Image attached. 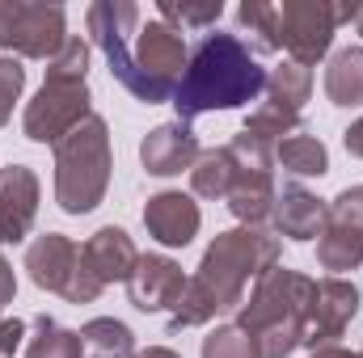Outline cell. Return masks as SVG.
Returning <instances> with one entry per match:
<instances>
[{"instance_id": "obj_32", "label": "cell", "mask_w": 363, "mask_h": 358, "mask_svg": "<svg viewBox=\"0 0 363 358\" xmlns=\"http://www.w3.org/2000/svg\"><path fill=\"white\" fill-rule=\"evenodd\" d=\"M26 342V321L17 316H0V358H13Z\"/></svg>"}, {"instance_id": "obj_10", "label": "cell", "mask_w": 363, "mask_h": 358, "mask_svg": "<svg viewBox=\"0 0 363 358\" xmlns=\"http://www.w3.org/2000/svg\"><path fill=\"white\" fill-rule=\"evenodd\" d=\"M359 304L363 295L351 278H338V274L321 278L317 291H313V304H308V321H304V342L300 346H308V354L325 350V346H338V337L359 316Z\"/></svg>"}, {"instance_id": "obj_22", "label": "cell", "mask_w": 363, "mask_h": 358, "mask_svg": "<svg viewBox=\"0 0 363 358\" xmlns=\"http://www.w3.org/2000/svg\"><path fill=\"white\" fill-rule=\"evenodd\" d=\"M237 185V165L228 156V148H207L199 152L194 169H190V190L199 198H228Z\"/></svg>"}, {"instance_id": "obj_30", "label": "cell", "mask_w": 363, "mask_h": 358, "mask_svg": "<svg viewBox=\"0 0 363 358\" xmlns=\"http://www.w3.org/2000/svg\"><path fill=\"white\" fill-rule=\"evenodd\" d=\"M203 358H262L258 350V342L245 333V329H237V325H216L207 337H203Z\"/></svg>"}, {"instance_id": "obj_12", "label": "cell", "mask_w": 363, "mask_h": 358, "mask_svg": "<svg viewBox=\"0 0 363 358\" xmlns=\"http://www.w3.org/2000/svg\"><path fill=\"white\" fill-rule=\"evenodd\" d=\"M144 228H148V236H152L157 245H165V249H186V245L199 236V228H203V211H199V202H194L190 194H182V190H161V194H152V198L144 202Z\"/></svg>"}, {"instance_id": "obj_24", "label": "cell", "mask_w": 363, "mask_h": 358, "mask_svg": "<svg viewBox=\"0 0 363 358\" xmlns=\"http://www.w3.org/2000/svg\"><path fill=\"white\" fill-rule=\"evenodd\" d=\"M26 358H81V333L51 316H34V337H26Z\"/></svg>"}, {"instance_id": "obj_28", "label": "cell", "mask_w": 363, "mask_h": 358, "mask_svg": "<svg viewBox=\"0 0 363 358\" xmlns=\"http://www.w3.org/2000/svg\"><path fill=\"white\" fill-rule=\"evenodd\" d=\"M245 131H250V135H258V139H267V144H283L287 135H300V114H291V110H283V105L262 101L258 110H250V114H245Z\"/></svg>"}, {"instance_id": "obj_18", "label": "cell", "mask_w": 363, "mask_h": 358, "mask_svg": "<svg viewBox=\"0 0 363 358\" xmlns=\"http://www.w3.org/2000/svg\"><path fill=\"white\" fill-rule=\"evenodd\" d=\"M325 97L342 110L363 105V47H342L330 55L325 68Z\"/></svg>"}, {"instance_id": "obj_4", "label": "cell", "mask_w": 363, "mask_h": 358, "mask_svg": "<svg viewBox=\"0 0 363 358\" xmlns=\"http://www.w3.org/2000/svg\"><path fill=\"white\" fill-rule=\"evenodd\" d=\"M317 278L287 266H271L250 291V299L237 308V329H245L262 358H287L304 342V321L313 304Z\"/></svg>"}, {"instance_id": "obj_35", "label": "cell", "mask_w": 363, "mask_h": 358, "mask_svg": "<svg viewBox=\"0 0 363 358\" xmlns=\"http://www.w3.org/2000/svg\"><path fill=\"white\" fill-rule=\"evenodd\" d=\"M135 358H182L178 350H169V346H148V350H140Z\"/></svg>"}, {"instance_id": "obj_23", "label": "cell", "mask_w": 363, "mask_h": 358, "mask_svg": "<svg viewBox=\"0 0 363 358\" xmlns=\"http://www.w3.org/2000/svg\"><path fill=\"white\" fill-rule=\"evenodd\" d=\"M308 93H313V68H304V64L287 59V64H279V68L267 72V101L271 105H283V110L300 114Z\"/></svg>"}, {"instance_id": "obj_5", "label": "cell", "mask_w": 363, "mask_h": 358, "mask_svg": "<svg viewBox=\"0 0 363 358\" xmlns=\"http://www.w3.org/2000/svg\"><path fill=\"white\" fill-rule=\"evenodd\" d=\"M110 169H114L110 127H106V118L93 114L89 122H81L72 135H64L55 144V202H60V211L64 215L97 211L106 190H110Z\"/></svg>"}, {"instance_id": "obj_6", "label": "cell", "mask_w": 363, "mask_h": 358, "mask_svg": "<svg viewBox=\"0 0 363 358\" xmlns=\"http://www.w3.org/2000/svg\"><path fill=\"white\" fill-rule=\"evenodd\" d=\"M68 42V17L60 4H30V0H0V51L21 59H55Z\"/></svg>"}, {"instance_id": "obj_25", "label": "cell", "mask_w": 363, "mask_h": 358, "mask_svg": "<svg viewBox=\"0 0 363 358\" xmlns=\"http://www.w3.org/2000/svg\"><path fill=\"white\" fill-rule=\"evenodd\" d=\"M157 17L174 30H207L224 17V4L220 0H161Z\"/></svg>"}, {"instance_id": "obj_21", "label": "cell", "mask_w": 363, "mask_h": 358, "mask_svg": "<svg viewBox=\"0 0 363 358\" xmlns=\"http://www.w3.org/2000/svg\"><path fill=\"white\" fill-rule=\"evenodd\" d=\"M274 178H237L228 194V211L245 224V228H267L274 211Z\"/></svg>"}, {"instance_id": "obj_19", "label": "cell", "mask_w": 363, "mask_h": 358, "mask_svg": "<svg viewBox=\"0 0 363 358\" xmlns=\"http://www.w3.org/2000/svg\"><path fill=\"white\" fill-rule=\"evenodd\" d=\"M274 165H283V173L291 178H325L330 173V148L317 135H287L283 144H274Z\"/></svg>"}, {"instance_id": "obj_26", "label": "cell", "mask_w": 363, "mask_h": 358, "mask_svg": "<svg viewBox=\"0 0 363 358\" xmlns=\"http://www.w3.org/2000/svg\"><path fill=\"white\" fill-rule=\"evenodd\" d=\"M228 156L237 165V178H274V144L241 131L228 144Z\"/></svg>"}, {"instance_id": "obj_29", "label": "cell", "mask_w": 363, "mask_h": 358, "mask_svg": "<svg viewBox=\"0 0 363 358\" xmlns=\"http://www.w3.org/2000/svg\"><path fill=\"white\" fill-rule=\"evenodd\" d=\"M85 76H89V42L81 34H68V42L55 51V59H47V81L85 85Z\"/></svg>"}, {"instance_id": "obj_11", "label": "cell", "mask_w": 363, "mask_h": 358, "mask_svg": "<svg viewBox=\"0 0 363 358\" xmlns=\"http://www.w3.org/2000/svg\"><path fill=\"white\" fill-rule=\"evenodd\" d=\"M186 274L174 258H165V253H144L135 270H131V278H127V299H131V308L135 312H174V304L182 299V291H186Z\"/></svg>"}, {"instance_id": "obj_14", "label": "cell", "mask_w": 363, "mask_h": 358, "mask_svg": "<svg viewBox=\"0 0 363 358\" xmlns=\"http://www.w3.org/2000/svg\"><path fill=\"white\" fill-rule=\"evenodd\" d=\"M199 135L190 131V122H161L152 127L144 139H140V165L152 173V178H178L182 169L190 173L194 161H199Z\"/></svg>"}, {"instance_id": "obj_17", "label": "cell", "mask_w": 363, "mask_h": 358, "mask_svg": "<svg viewBox=\"0 0 363 358\" xmlns=\"http://www.w3.org/2000/svg\"><path fill=\"white\" fill-rule=\"evenodd\" d=\"M81 262L89 266V274L101 287H110V282H127L131 278V270L140 262V249H135V241L123 228L106 224L81 245Z\"/></svg>"}, {"instance_id": "obj_20", "label": "cell", "mask_w": 363, "mask_h": 358, "mask_svg": "<svg viewBox=\"0 0 363 358\" xmlns=\"http://www.w3.org/2000/svg\"><path fill=\"white\" fill-rule=\"evenodd\" d=\"M81 358H135V333L114 316H93L81 329Z\"/></svg>"}, {"instance_id": "obj_7", "label": "cell", "mask_w": 363, "mask_h": 358, "mask_svg": "<svg viewBox=\"0 0 363 358\" xmlns=\"http://www.w3.org/2000/svg\"><path fill=\"white\" fill-rule=\"evenodd\" d=\"M93 118V93L85 85H60V81H43V89L34 93V101H26L21 114V131L34 144H60L64 135H72L81 122Z\"/></svg>"}, {"instance_id": "obj_3", "label": "cell", "mask_w": 363, "mask_h": 358, "mask_svg": "<svg viewBox=\"0 0 363 358\" xmlns=\"http://www.w3.org/2000/svg\"><path fill=\"white\" fill-rule=\"evenodd\" d=\"M267 93V68L258 64L254 47L237 34H203L186 59V72L174 93L178 122H194L199 114L241 110Z\"/></svg>"}, {"instance_id": "obj_37", "label": "cell", "mask_w": 363, "mask_h": 358, "mask_svg": "<svg viewBox=\"0 0 363 358\" xmlns=\"http://www.w3.org/2000/svg\"><path fill=\"white\" fill-rule=\"evenodd\" d=\"M355 30L363 34V4H359V13H355Z\"/></svg>"}, {"instance_id": "obj_1", "label": "cell", "mask_w": 363, "mask_h": 358, "mask_svg": "<svg viewBox=\"0 0 363 358\" xmlns=\"http://www.w3.org/2000/svg\"><path fill=\"white\" fill-rule=\"evenodd\" d=\"M93 47L106 55L110 76L144 105L174 101L186 72V38L161 17L144 21V13L127 0H93L85 13Z\"/></svg>"}, {"instance_id": "obj_36", "label": "cell", "mask_w": 363, "mask_h": 358, "mask_svg": "<svg viewBox=\"0 0 363 358\" xmlns=\"http://www.w3.org/2000/svg\"><path fill=\"white\" fill-rule=\"evenodd\" d=\"M308 358H359V354H351V350H342V346H325V350H313Z\"/></svg>"}, {"instance_id": "obj_8", "label": "cell", "mask_w": 363, "mask_h": 358, "mask_svg": "<svg viewBox=\"0 0 363 358\" xmlns=\"http://www.w3.org/2000/svg\"><path fill=\"white\" fill-rule=\"evenodd\" d=\"M338 34V4L330 0H283L279 4V51H287L291 64H317L330 55V42Z\"/></svg>"}, {"instance_id": "obj_27", "label": "cell", "mask_w": 363, "mask_h": 358, "mask_svg": "<svg viewBox=\"0 0 363 358\" xmlns=\"http://www.w3.org/2000/svg\"><path fill=\"white\" fill-rule=\"evenodd\" d=\"M237 21L254 38L258 51H279V4H271V0H245L237 8Z\"/></svg>"}, {"instance_id": "obj_16", "label": "cell", "mask_w": 363, "mask_h": 358, "mask_svg": "<svg viewBox=\"0 0 363 358\" xmlns=\"http://www.w3.org/2000/svg\"><path fill=\"white\" fill-rule=\"evenodd\" d=\"M325 211L330 202H321L313 190H304L300 181H287L279 194H274V211H271V224H274V236H287L296 245H308L321 236L325 228Z\"/></svg>"}, {"instance_id": "obj_15", "label": "cell", "mask_w": 363, "mask_h": 358, "mask_svg": "<svg viewBox=\"0 0 363 358\" xmlns=\"http://www.w3.org/2000/svg\"><path fill=\"white\" fill-rule=\"evenodd\" d=\"M26 270H30V282L38 291L68 295V287H72V278L81 270V245L68 241L64 232H43L26 249Z\"/></svg>"}, {"instance_id": "obj_38", "label": "cell", "mask_w": 363, "mask_h": 358, "mask_svg": "<svg viewBox=\"0 0 363 358\" xmlns=\"http://www.w3.org/2000/svg\"><path fill=\"white\" fill-rule=\"evenodd\" d=\"M359 358H363V350H359Z\"/></svg>"}, {"instance_id": "obj_33", "label": "cell", "mask_w": 363, "mask_h": 358, "mask_svg": "<svg viewBox=\"0 0 363 358\" xmlns=\"http://www.w3.org/2000/svg\"><path fill=\"white\" fill-rule=\"evenodd\" d=\"M13 295H17V274H13V262L0 253V308L13 304Z\"/></svg>"}, {"instance_id": "obj_13", "label": "cell", "mask_w": 363, "mask_h": 358, "mask_svg": "<svg viewBox=\"0 0 363 358\" xmlns=\"http://www.w3.org/2000/svg\"><path fill=\"white\" fill-rule=\"evenodd\" d=\"M38 215V173L30 165L0 169V245H21Z\"/></svg>"}, {"instance_id": "obj_2", "label": "cell", "mask_w": 363, "mask_h": 358, "mask_svg": "<svg viewBox=\"0 0 363 358\" xmlns=\"http://www.w3.org/2000/svg\"><path fill=\"white\" fill-rule=\"evenodd\" d=\"M271 266H279V236L271 228H245L241 224V228L220 232L203 249V262L194 270V278L186 282L182 299L169 312V333L199 329V325L216 321L220 312L241 308L250 278L258 282Z\"/></svg>"}, {"instance_id": "obj_9", "label": "cell", "mask_w": 363, "mask_h": 358, "mask_svg": "<svg viewBox=\"0 0 363 358\" xmlns=\"http://www.w3.org/2000/svg\"><path fill=\"white\" fill-rule=\"evenodd\" d=\"M317 262L338 278H347V270L363 266V185L342 190L330 202L325 228L317 236Z\"/></svg>"}, {"instance_id": "obj_34", "label": "cell", "mask_w": 363, "mask_h": 358, "mask_svg": "<svg viewBox=\"0 0 363 358\" xmlns=\"http://www.w3.org/2000/svg\"><path fill=\"white\" fill-rule=\"evenodd\" d=\"M342 148H347L355 161H363V118H355V122L342 131Z\"/></svg>"}, {"instance_id": "obj_31", "label": "cell", "mask_w": 363, "mask_h": 358, "mask_svg": "<svg viewBox=\"0 0 363 358\" xmlns=\"http://www.w3.org/2000/svg\"><path fill=\"white\" fill-rule=\"evenodd\" d=\"M21 89H26V68H21V59L0 55V127L13 118V105L21 101Z\"/></svg>"}]
</instances>
